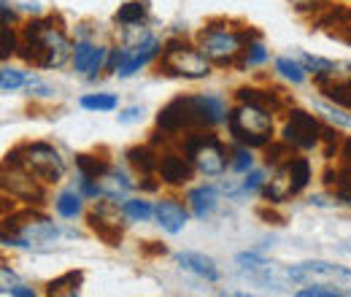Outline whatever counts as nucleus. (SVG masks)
<instances>
[{
  "instance_id": "1",
  "label": "nucleus",
  "mask_w": 351,
  "mask_h": 297,
  "mask_svg": "<svg viewBox=\"0 0 351 297\" xmlns=\"http://www.w3.org/2000/svg\"><path fill=\"white\" fill-rule=\"evenodd\" d=\"M227 117L230 108L219 95H178L160 108L152 143L160 146L162 141L165 146H173L181 135L192 130H217L219 125H227Z\"/></svg>"
},
{
  "instance_id": "2",
  "label": "nucleus",
  "mask_w": 351,
  "mask_h": 297,
  "mask_svg": "<svg viewBox=\"0 0 351 297\" xmlns=\"http://www.w3.org/2000/svg\"><path fill=\"white\" fill-rule=\"evenodd\" d=\"M19 33H22V49L16 57L25 65L38 71H62L65 65H71L76 41L68 36L57 14L30 16L19 27Z\"/></svg>"
},
{
  "instance_id": "3",
  "label": "nucleus",
  "mask_w": 351,
  "mask_h": 297,
  "mask_svg": "<svg viewBox=\"0 0 351 297\" xmlns=\"http://www.w3.org/2000/svg\"><path fill=\"white\" fill-rule=\"evenodd\" d=\"M252 38H260V33L252 25H241L224 16L206 22L195 33V43L214 62V68H238L241 54Z\"/></svg>"
},
{
  "instance_id": "4",
  "label": "nucleus",
  "mask_w": 351,
  "mask_h": 297,
  "mask_svg": "<svg viewBox=\"0 0 351 297\" xmlns=\"http://www.w3.org/2000/svg\"><path fill=\"white\" fill-rule=\"evenodd\" d=\"M62 238V230L54 224L51 216H46L36 206H22L3 216V246L11 249H38L57 243Z\"/></svg>"
},
{
  "instance_id": "5",
  "label": "nucleus",
  "mask_w": 351,
  "mask_h": 297,
  "mask_svg": "<svg viewBox=\"0 0 351 297\" xmlns=\"http://www.w3.org/2000/svg\"><path fill=\"white\" fill-rule=\"evenodd\" d=\"M157 71L168 79L203 82L214 73V62L200 51V46L195 41L173 36V38L162 43V51L157 57Z\"/></svg>"
},
{
  "instance_id": "6",
  "label": "nucleus",
  "mask_w": 351,
  "mask_h": 297,
  "mask_svg": "<svg viewBox=\"0 0 351 297\" xmlns=\"http://www.w3.org/2000/svg\"><path fill=\"white\" fill-rule=\"evenodd\" d=\"M3 165H16L25 168L27 173H33L38 181H44L46 187L60 184L68 176V163L60 154L57 146L46 143V141H25L16 143L14 149H8Z\"/></svg>"
},
{
  "instance_id": "7",
  "label": "nucleus",
  "mask_w": 351,
  "mask_h": 297,
  "mask_svg": "<svg viewBox=\"0 0 351 297\" xmlns=\"http://www.w3.org/2000/svg\"><path fill=\"white\" fill-rule=\"evenodd\" d=\"M173 146H178L203 178H221L230 170V149L214 130H192L181 135Z\"/></svg>"
},
{
  "instance_id": "8",
  "label": "nucleus",
  "mask_w": 351,
  "mask_h": 297,
  "mask_svg": "<svg viewBox=\"0 0 351 297\" xmlns=\"http://www.w3.org/2000/svg\"><path fill=\"white\" fill-rule=\"evenodd\" d=\"M276 114L254 103H238L230 108L227 117V135L232 143L249 146V149H265L276 138Z\"/></svg>"
},
{
  "instance_id": "9",
  "label": "nucleus",
  "mask_w": 351,
  "mask_h": 297,
  "mask_svg": "<svg viewBox=\"0 0 351 297\" xmlns=\"http://www.w3.org/2000/svg\"><path fill=\"white\" fill-rule=\"evenodd\" d=\"M311 178H313V163H311V157L295 154L287 163H281L278 168L270 170V178H267L265 189L260 192V198H263L265 206H270V209L284 206L292 198H298V195L306 192Z\"/></svg>"
},
{
  "instance_id": "10",
  "label": "nucleus",
  "mask_w": 351,
  "mask_h": 297,
  "mask_svg": "<svg viewBox=\"0 0 351 297\" xmlns=\"http://www.w3.org/2000/svg\"><path fill=\"white\" fill-rule=\"evenodd\" d=\"M162 51V41L157 36H149L143 43H135V46H111L108 51V62H106V73L108 76H117V79H132L138 76L143 68H149L152 62H157Z\"/></svg>"
},
{
  "instance_id": "11",
  "label": "nucleus",
  "mask_w": 351,
  "mask_h": 297,
  "mask_svg": "<svg viewBox=\"0 0 351 297\" xmlns=\"http://www.w3.org/2000/svg\"><path fill=\"white\" fill-rule=\"evenodd\" d=\"M284 276H287V284H298V287L327 284V287H338L346 295H351V268L330 262V259H306V262L289 265L284 268Z\"/></svg>"
},
{
  "instance_id": "12",
  "label": "nucleus",
  "mask_w": 351,
  "mask_h": 297,
  "mask_svg": "<svg viewBox=\"0 0 351 297\" xmlns=\"http://www.w3.org/2000/svg\"><path fill=\"white\" fill-rule=\"evenodd\" d=\"M324 119L319 114H311L306 108H298L292 106L287 114H284V122H281V132L278 138L287 141L295 152L306 154L322 146V132H324Z\"/></svg>"
},
{
  "instance_id": "13",
  "label": "nucleus",
  "mask_w": 351,
  "mask_h": 297,
  "mask_svg": "<svg viewBox=\"0 0 351 297\" xmlns=\"http://www.w3.org/2000/svg\"><path fill=\"white\" fill-rule=\"evenodd\" d=\"M84 222H87L89 233H95L106 246H119L125 238V227L130 224L122 211V203L111 198L95 200V206L84 213Z\"/></svg>"
},
{
  "instance_id": "14",
  "label": "nucleus",
  "mask_w": 351,
  "mask_h": 297,
  "mask_svg": "<svg viewBox=\"0 0 351 297\" xmlns=\"http://www.w3.org/2000/svg\"><path fill=\"white\" fill-rule=\"evenodd\" d=\"M3 195L22 203V206H36L44 209L49 200V187L44 181H38L33 173L16 165H3Z\"/></svg>"
},
{
  "instance_id": "15",
  "label": "nucleus",
  "mask_w": 351,
  "mask_h": 297,
  "mask_svg": "<svg viewBox=\"0 0 351 297\" xmlns=\"http://www.w3.org/2000/svg\"><path fill=\"white\" fill-rule=\"evenodd\" d=\"M108 51H111V46L108 43H97V38H76L73 60H71L73 73L87 79V82H95L106 71Z\"/></svg>"
},
{
  "instance_id": "16",
  "label": "nucleus",
  "mask_w": 351,
  "mask_h": 297,
  "mask_svg": "<svg viewBox=\"0 0 351 297\" xmlns=\"http://www.w3.org/2000/svg\"><path fill=\"white\" fill-rule=\"evenodd\" d=\"M197 176V170L192 165V160L178 149V146H168L160 152V165H157V178L171 187V189H184L192 178Z\"/></svg>"
},
{
  "instance_id": "17",
  "label": "nucleus",
  "mask_w": 351,
  "mask_h": 297,
  "mask_svg": "<svg viewBox=\"0 0 351 297\" xmlns=\"http://www.w3.org/2000/svg\"><path fill=\"white\" fill-rule=\"evenodd\" d=\"M235 100L238 103H254L263 106L273 114H287L295 103L292 97L281 89V86H260V84H243L235 89Z\"/></svg>"
},
{
  "instance_id": "18",
  "label": "nucleus",
  "mask_w": 351,
  "mask_h": 297,
  "mask_svg": "<svg viewBox=\"0 0 351 297\" xmlns=\"http://www.w3.org/2000/svg\"><path fill=\"white\" fill-rule=\"evenodd\" d=\"M189 216H192L189 206H186L181 198H176V195H162V198L154 203V224H157L162 233H168V235L184 233Z\"/></svg>"
},
{
  "instance_id": "19",
  "label": "nucleus",
  "mask_w": 351,
  "mask_h": 297,
  "mask_svg": "<svg viewBox=\"0 0 351 297\" xmlns=\"http://www.w3.org/2000/svg\"><path fill=\"white\" fill-rule=\"evenodd\" d=\"M313 27L324 30L330 38L351 46V5H330L313 16Z\"/></svg>"
},
{
  "instance_id": "20",
  "label": "nucleus",
  "mask_w": 351,
  "mask_h": 297,
  "mask_svg": "<svg viewBox=\"0 0 351 297\" xmlns=\"http://www.w3.org/2000/svg\"><path fill=\"white\" fill-rule=\"evenodd\" d=\"M184 200H186L189 211H192V216L197 222H206V219H211L214 213L219 211L221 189L217 184H195V187L186 189V198Z\"/></svg>"
},
{
  "instance_id": "21",
  "label": "nucleus",
  "mask_w": 351,
  "mask_h": 297,
  "mask_svg": "<svg viewBox=\"0 0 351 297\" xmlns=\"http://www.w3.org/2000/svg\"><path fill=\"white\" fill-rule=\"evenodd\" d=\"M173 259L181 270H186V273H192V276H197V278H203L208 284H217L221 278L219 265L211 257L200 254V252H176Z\"/></svg>"
},
{
  "instance_id": "22",
  "label": "nucleus",
  "mask_w": 351,
  "mask_h": 297,
  "mask_svg": "<svg viewBox=\"0 0 351 297\" xmlns=\"http://www.w3.org/2000/svg\"><path fill=\"white\" fill-rule=\"evenodd\" d=\"M160 146H154L152 141L149 143H135L125 152V163L132 168V173L138 178L143 176H157V165H160Z\"/></svg>"
},
{
  "instance_id": "23",
  "label": "nucleus",
  "mask_w": 351,
  "mask_h": 297,
  "mask_svg": "<svg viewBox=\"0 0 351 297\" xmlns=\"http://www.w3.org/2000/svg\"><path fill=\"white\" fill-rule=\"evenodd\" d=\"M97 184H100L103 198H111V200H119V203H122L125 198H130L132 192L138 189V181L130 178L119 165H111L108 173H103V176L97 178Z\"/></svg>"
},
{
  "instance_id": "24",
  "label": "nucleus",
  "mask_w": 351,
  "mask_h": 297,
  "mask_svg": "<svg viewBox=\"0 0 351 297\" xmlns=\"http://www.w3.org/2000/svg\"><path fill=\"white\" fill-rule=\"evenodd\" d=\"M51 203H54V213H57L60 219H65V222H76V219H82V216L87 213V198H84L76 187L57 192Z\"/></svg>"
},
{
  "instance_id": "25",
  "label": "nucleus",
  "mask_w": 351,
  "mask_h": 297,
  "mask_svg": "<svg viewBox=\"0 0 351 297\" xmlns=\"http://www.w3.org/2000/svg\"><path fill=\"white\" fill-rule=\"evenodd\" d=\"M273 71H276V76H278V79L289 82L292 86H300V84H306L308 82V71H306V65H303V60H300V57L281 54V57H276V60H273Z\"/></svg>"
},
{
  "instance_id": "26",
  "label": "nucleus",
  "mask_w": 351,
  "mask_h": 297,
  "mask_svg": "<svg viewBox=\"0 0 351 297\" xmlns=\"http://www.w3.org/2000/svg\"><path fill=\"white\" fill-rule=\"evenodd\" d=\"M84 287V270H68L57 278H51L46 284V295H57V297H71V295H79Z\"/></svg>"
},
{
  "instance_id": "27",
  "label": "nucleus",
  "mask_w": 351,
  "mask_h": 297,
  "mask_svg": "<svg viewBox=\"0 0 351 297\" xmlns=\"http://www.w3.org/2000/svg\"><path fill=\"white\" fill-rule=\"evenodd\" d=\"M141 22H149V0H128L114 14V25L117 27H122V25H141Z\"/></svg>"
},
{
  "instance_id": "28",
  "label": "nucleus",
  "mask_w": 351,
  "mask_h": 297,
  "mask_svg": "<svg viewBox=\"0 0 351 297\" xmlns=\"http://www.w3.org/2000/svg\"><path fill=\"white\" fill-rule=\"evenodd\" d=\"M122 211L128 216L130 224H146V222H154V203L146 200L143 195H135V198H125L122 200Z\"/></svg>"
},
{
  "instance_id": "29",
  "label": "nucleus",
  "mask_w": 351,
  "mask_h": 297,
  "mask_svg": "<svg viewBox=\"0 0 351 297\" xmlns=\"http://www.w3.org/2000/svg\"><path fill=\"white\" fill-rule=\"evenodd\" d=\"M79 106L89 114H111L119 108V95L114 92H87L79 97Z\"/></svg>"
},
{
  "instance_id": "30",
  "label": "nucleus",
  "mask_w": 351,
  "mask_h": 297,
  "mask_svg": "<svg viewBox=\"0 0 351 297\" xmlns=\"http://www.w3.org/2000/svg\"><path fill=\"white\" fill-rule=\"evenodd\" d=\"M270 62V49L263 43V36L260 38H252L246 43L243 54H241V62H238V71H254V68H263Z\"/></svg>"
},
{
  "instance_id": "31",
  "label": "nucleus",
  "mask_w": 351,
  "mask_h": 297,
  "mask_svg": "<svg viewBox=\"0 0 351 297\" xmlns=\"http://www.w3.org/2000/svg\"><path fill=\"white\" fill-rule=\"evenodd\" d=\"M313 108H316V114H319L327 125H335V128H341V130H351L349 108H343V106H338V103H330V100H324V97L316 100Z\"/></svg>"
},
{
  "instance_id": "32",
  "label": "nucleus",
  "mask_w": 351,
  "mask_h": 297,
  "mask_svg": "<svg viewBox=\"0 0 351 297\" xmlns=\"http://www.w3.org/2000/svg\"><path fill=\"white\" fill-rule=\"evenodd\" d=\"M316 89H319V95H322L324 100L338 103V106H343V108H349L351 111V73L349 76H343V79H338V82L316 86Z\"/></svg>"
},
{
  "instance_id": "33",
  "label": "nucleus",
  "mask_w": 351,
  "mask_h": 297,
  "mask_svg": "<svg viewBox=\"0 0 351 297\" xmlns=\"http://www.w3.org/2000/svg\"><path fill=\"white\" fill-rule=\"evenodd\" d=\"M111 165H114V163H111L108 157H103V154H87V152L76 154V173L89 176V178H100L103 173L111 170Z\"/></svg>"
},
{
  "instance_id": "34",
  "label": "nucleus",
  "mask_w": 351,
  "mask_h": 297,
  "mask_svg": "<svg viewBox=\"0 0 351 297\" xmlns=\"http://www.w3.org/2000/svg\"><path fill=\"white\" fill-rule=\"evenodd\" d=\"M27 79H30V71H25V68H19V65L3 62V68H0V89H3L5 95L25 89Z\"/></svg>"
},
{
  "instance_id": "35",
  "label": "nucleus",
  "mask_w": 351,
  "mask_h": 297,
  "mask_svg": "<svg viewBox=\"0 0 351 297\" xmlns=\"http://www.w3.org/2000/svg\"><path fill=\"white\" fill-rule=\"evenodd\" d=\"M19 49H22V33H19V27L3 25L0 27V60L8 62L11 57L19 54Z\"/></svg>"
},
{
  "instance_id": "36",
  "label": "nucleus",
  "mask_w": 351,
  "mask_h": 297,
  "mask_svg": "<svg viewBox=\"0 0 351 297\" xmlns=\"http://www.w3.org/2000/svg\"><path fill=\"white\" fill-rule=\"evenodd\" d=\"M252 168H254V149L235 143V146L230 149V173L243 176V173H249Z\"/></svg>"
},
{
  "instance_id": "37",
  "label": "nucleus",
  "mask_w": 351,
  "mask_h": 297,
  "mask_svg": "<svg viewBox=\"0 0 351 297\" xmlns=\"http://www.w3.org/2000/svg\"><path fill=\"white\" fill-rule=\"evenodd\" d=\"M341 143H343L341 128H335V125H324V132H322V146H319L322 157H324V160H335V157H338V152H341Z\"/></svg>"
},
{
  "instance_id": "38",
  "label": "nucleus",
  "mask_w": 351,
  "mask_h": 297,
  "mask_svg": "<svg viewBox=\"0 0 351 297\" xmlns=\"http://www.w3.org/2000/svg\"><path fill=\"white\" fill-rule=\"evenodd\" d=\"M265 184H267V173L263 168H252L249 173H243V178H241V189H243L246 198L260 195L265 189Z\"/></svg>"
},
{
  "instance_id": "39",
  "label": "nucleus",
  "mask_w": 351,
  "mask_h": 297,
  "mask_svg": "<svg viewBox=\"0 0 351 297\" xmlns=\"http://www.w3.org/2000/svg\"><path fill=\"white\" fill-rule=\"evenodd\" d=\"M25 89H27L25 95H30L33 100H54V95H57V89L49 82H44L38 73H33V71H30V79H27Z\"/></svg>"
},
{
  "instance_id": "40",
  "label": "nucleus",
  "mask_w": 351,
  "mask_h": 297,
  "mask_svg": "<svg viewBox=\"0 0 351 297\" xmlns=\"http://www.w3.org/2000/svg\"><path fill=\"white\" fill-rule=\"evenodd\" d=\"M298 297H349L338 287H327V284H306L303 289L295 292Z\"/></svg>"
},
{
  "instance_id": "41",
  "label": "nucleus",
  "mask_w": 351,
  "mask_h": 297,
  "mask_svg": "<svg viewBox=\"0 0 351 297\" xmlns=\"http://www.w3.org/2000/svg\"><path fill=\"white\" fill-rule=\"evenodd\" d=\"M289 3L298 14H322L324 8L332 5V0H289Z\"/></svg>"
},
{
  "instance_id": "42",
  "label": "nucleus",
  "mask_w": 351,
  "mask_h": 297,
  "mask_svg": "<svg viewBox=\"0 0 351 297\" xmlns=\"http://www.w3.org/2000/svg\"><path fill=\"white\" fill-rule=\"evenodd\" d=\"M143 117H146V108L135 103V106H128L117 114V122L119 125H138V122H143Z\"/></svg>"
},
{
  "instance_id": "43",
  "label": "nucleus",
  "mask_w": 351,
  "mask_h": 297,
  "mask_svg": "<svg viewBox=\"0 0 351 297\" xmlns=\"http://www.w3.org/2000/svg\"><path fill=\"white\" fill-rule=\"evenodd\" d=\"M0 14H3V25H14L16 27V22H19V5L14 8L8 0H0Z\"/></svg>"
},
{
  "instance_id": "44",
  "label": "nucleus",
  "mask_w": 351,
  "mask_h": 297,
  "mask_svg": "<svg viewBox=\"0 0 351 297\" xmlns=\"http://www.w3.org/2000/svg\"><path fill=\"white\" fill-rule=\"evenodd\" d=\"M308 203H311V206H316V209H332V206H338V200L332 198V192L311 195V198H308Z\"/></svg>"
},
{
  "instance_id": "45",
  "label": "nucleus",
  "mask_w": 351,
  "mask_h": 297,
  "mask_svg": "<svg viewBox=\"0 0 351 297\" xmlns=\"http://www.w3.org/2000/svg\"><path fill=\"white\" fill-rule=\"evenodd\" d=\"M3 295L8 297H36L38 295V289H33V287H27V284H22V281H19V284H14V287H8V289H3Z\"/></svg>"
},
{
  "instance_id": "46",
  "label": "nucleus",
  "mask_w": 351,
  "mask_h": 297,
  "mask_svg": "<svg viewBox=\"0 0 351 297\" xmlns=\"http://www.w3.org/2000/svg\"><path fill=\"white\" fill-rule=\"evenodd\" d=\"M338 163L343 165L346 170H351V135L349 138H343V143H341V152H338Z\"/></svg>"
},
{
  "instance_id": "47",
  "label": "nucleus",
  "mask_w": 351,
  "mask_h": 297,
  "mask_svg": "<svg viewBox=\"0 0 351 297\" xmlns=\"http://www.w3.org/2000/svg\"><path fill=\"white\" fill-rule=\"evenodd\" d=\"M0 276H3V289H8V287H14V284H19V276H16L8 265H3V268H0Z\"/></svg>"
},
{
  "instance_id": "48",
  "label": "nucleus",
  "mask_w": 351,
  "mask_h": 297,
  "mask_svg": "<svg viewBox=\"0 0 351 297\" xmlns=\"http://www.w3.org/2000/svg\"><path fill=\"white\" fill-rule=\"evenodd\" d=\"M19 8H22V11H27V14H33V16H41V14H44L38 3H22Z\"/></svg>"
}]
</instances>
